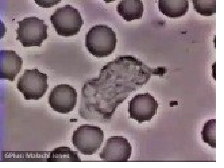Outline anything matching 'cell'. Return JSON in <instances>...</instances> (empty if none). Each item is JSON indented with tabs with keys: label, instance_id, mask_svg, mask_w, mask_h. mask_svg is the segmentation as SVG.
I'll list each match as a JSON object with an SVG mask.
<instances>
[{
	"label": "cell",
	"instance_id": "cell-1",
	"mask_svg": "<svg viewBox=\"0 0 224 168\" xmlns=\"http://www.w3.org/2000/svg\"><path fill=\"white\" fill-rule=\"evenodd\" d=\"M164 68H151L132 55L119 56L105 65L96 79L97 94L117 106L145 85L152 76L163 75Z\"/></svg>",
	"mask_w": 224,
	"mask_h": 168
},
{
	"label": "cell",
	"instance_id": "cell-2",
	"mask_svg": "<svg viewBox=\"0 0 224 168\" xmlns=\"http://www.w3.org/2000/svg\"><path fill=\"white\" fill-rule=\"evenodd\" d=\"M117 42L115 32L106 25L94 26L85 35V46L91 54L98 58L110 55L114 52Z\"/></svg>",
	"mask_w": 224,
	"mask_h": 168
},
{
	"label": "cell",
	"instance_id": "cell-3",
	"mask_svg": "<svg viewBox=\"0 0 224 168\" xmlns=\"http://www.w3.org/2000/svg\"><path fill=\"white\" fill-rule=\"evenodd\" d=\"M50 21L57 33L64 37L77 35L84 24L78 10L69 4L57 8Z\"/></svg>",
	"mask_w": 224,
	"mask_h": 168
},
{
	"label": "cell",
	"instance_id": "cell-4",
	"mask_svg": "<svg viewBox=\"0 0 224 168\" xmlns=\"http://www.w3.org/2000/svg\"><path fill=\"white\" fill-rule=\"evenodd\" d=\"M17 23L19 26L15 30L17 35L16 40L20 41L24 47H40L43 41L48 37L49 26L45 24L44 20L36 16H30Z\"/></svg>",
	"mask_w": 224,
	"mask_h": 168
},
{
	"label": "cell",
	"instance_id": "cell-5",
	"mask_svg": "<svg viewBox=\"0 0 224 168\" xmlns=\"http://www.w3.org/2000/svg\"><path fill=\"white\" fill-rule=\"evenodd\" d=\"M104 138V133L100 127L84 124L73 131L72 142L81 154L91 156L100 148Z\"/></svg>",
	"mask_w": 224,
	"mask_h": 168
},
{
	"label": "cell",
	"instance_id": "cell-6",
	"mask_svg": "<svg viewBox=\"0 0 224 168\" xmlns=\"http://www.w3.org/2000/svg\"><path fill=\"white\" fill-rule=\"evenodd\" d=\"M48 76L38 68L26 69L19 78L16 87L26 100H38L46 93L49 88Z\"/></svg>",
	"mask_w": 224,
	"mask_h": 168
},
{
	"label": "cell",
	"instance_id": "cell-7",
	"mask_svg": "<svg viewBox=\"0 0 224 168\" xmlns=\"http://www.w3.org/2000/svg\"><path fill=\"white\" fill-rule=\"evenodd\" d=\"M158 106L157 100L150 93H138L128 102L129 117L138 123L149 121L157 113Z\"/></svg>",
	"mask_w": 224,
	"mask_h": 168
},
{
	"label": "cell",
	"instance_id": "cell-8",
	"mask_svg": "<svg viewBox=\"0 0 224 168\" xmlns=\"http://www.w3.org/2000/svg\"><path fill=\"white\" fill-rule=\"evenodd\" d=\"M75 89L67 84L57 85L49 95V103L52 109L60 114H67L75 108L77 102Z\"/></svg>",
	"mask_w": 224,
	"mask_h": 168
},
{
	"label": "cell",
	"instance_id": "cell-9",
	"mask_svg": "<svg viewBox=\"0 0 224 168\" xmlns=\"http://www.w3.org/2000/svg\"><path fill=\"white\" fill-rule=\"evenodd\" d=\"M132 147L123 136H114L106 141L99 156L102 160L110 162H124L129 159Z\"/></svg>",
	"mask_w": 224,
	"mask_h": 168
},
{
	"label": "cell",
	"instance_id": "cell-10",
	"mask_svg": "<svg viewBox=\"0 0 224 168\" xmlns=\"http://www.w3.org/2000/svg\"><path fill=\"white\" fill-rule=\"evenodd\" d=\"M0 53V78L13 81L21 70L23 59L13 50H1Z\"/></svg>",
	"mask_w": 224,
	"mask_h": 168
},
{
	"label": "cell",
	"instance_id": "cell-11",
	"mask_svg": "<svg viewBox=\"0 0 224 168\" xmlns=\"http://www.w3.org/2000/svg\"><path fill=\"white\" fill-rule=\"evenodd\" d=\"M119 15L126 21L140 19L143 16V5L140 0H122L116 7Z\"/></svg>",
	"mask_w": 224,
	"mask_h": 168
},
{
	"label": "cell",
	"instance_id": "cell-12",
	"mask_svg": "<svg viewBox=\"0 0 224 168\" xmlns=\"http://www.w3.org/2000/svg\"><path fill=\"white\" fill-rule=\"evenodd\" d=\"M189 7L187 0H159V11L166 16L173 18L181 17L187 12Z\"/></svg>",
	"mask_w": 224,
	"mask_h": 168
},
{
	"label": "cell",
	"instance_id": "cell-13",
	"mask_svg": "<svg viewBox=\"0 0 224 168\" xmlns=\"http://www.w3.org/2000/svg\"><path fill=\"white\" fill-rule=\"evenodd\" d=\"M48 160L49 162H81L78 152L68 147H61L52 151Z\"/></svg>",
	"mask_w": 224,
	"mask_h": 168
},
{
	"label": "cell",
	"instance_id": "cell-14",
	"mask_svg": "<svg viewBox=\"0 0 224 168\" xmlns=\"http://www.w3.org/2000/svg\"><path fill=\"white\" fill-rule=\"evenodd\" d=\"M216 119H211L204 124L201 134L203 142L212 148H216Z\"/></svg>",
	"mask_w": 224,
	"mask_h": 168
},
{
	"label": "cell",
	"instance_id": "cell-15",
	"mask_svg": "<svg viewBox=\"0 0 224 168\" xmlns=\"http://www.w3.org/2000/svg\"><path fill=\"white\" fill-rule=\"evenodd\" d=\"M193 3L194 10L203 16H211L216 13V0H194Z\"/></svg>",
	"mask_w": 224,
	"mask_h": 168
}]
</instances>
